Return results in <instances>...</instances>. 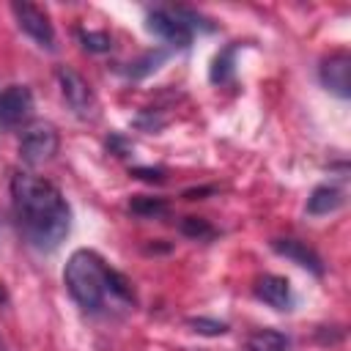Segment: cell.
Instances as JSON below:
<instances>
[{
  "instance_id": "277c9868",
  "label": "cell",
  "mask_w": 351,
  "mask_h": 351,
  "mask_svg": "<svg viewBox=\"0 0 351 351\" xmlns=\"http://www.w3.org/2000/svg\"><path fill=\"white\" fill-rule=\"evenodd\" d=\"M11 14L16 19V27L36 47H41L47 52L55 49V27H52V22H49V16H47L44 8L33 5V3H25V0H16V3H11Z\"/></svg>"
},
{
  "instance_id": "ba28073f",
  "label": "cell",
  "mask_w": 351,
  "mask_h": 351,
  "mask_svg": "<svg viewBox=\"0 0 351 351\" xmlns=\"http://www.w3.org/2000/svg\"><path fill=\"white\" fill-rule=\"evenodd\" d=\"M318 77L326 90H332L340 99H348L351 96V55L346 49L329 52L318 66Z\"/></svg>"
},
{
  "instance_id": "ffe728a7",
  "label": "cell",
  "mask_w": 351,
  "mask_h": 351,
  "mask_svg": "<svg viewBox=\"0 0 351 351\" xmlns=\"http://www.w3.org/2000/svg\"><path fill=\"white\" fill-rule=\"evenodd\" d=\"M129 173L145 184H162L165 181V167H132Z\"/></svg>"
},
{
  "instance_id": "9a60e30c",
  "label": "cell",
  "mask_w": 351,
  "mask_h": 351,
  "mask_svg": "<svg viewBox=\"0 0 351 351\" xmlns=\"http://www.w3.org/2000/svg\"><path fill=\"white\" fill-rule=\"evenodd\" d=\"M129 211L134 217H143V219H162L170 214V206L165 197H151V195H134L129 200Z\"/></svg>"
},
{
  "instance_id": "ac0fdd59",
  "label": "cell",
  "mask_w": 351,
  "mask_h": 351,
  "mask_svg": "<svg viewBox=\"0 0 351 351\" xmlns=\"http://www.w3.org/2000/svg\"><path fill=\"white\" fill-rule=\"evenodd\" d=\"M186 326H189L195 335H203V337H219V335H225V332L230 329L225 321L206 318V315H192V318H186Z\"/></svg>"
},
{
  "instance_id": "603a6c76",
  "label": "cell",
  "mask_w": 351,
  "mask_h": 351,
  "mask_svg": "<svg viewBox=\"0 0 351 351\" xmlns=\"http://www.w3.org/2000/svg\"><path fill=\"white\" fill-rule=\"evenodd\" d=\"M0 351H5V343H3V337H0Z\"/></svg>"
},
{
  "instance_id": "5bb4252c",
  "label": "cell",
  "mask_w": 351,
  "mask_h": 351,
  "mask_svg": "<svg viewBox=\"0 0 351 351\" xmlns=\"http://www.w3.org/2000/svg\"><path fill=\"white\" fill-rule=\"evenodd\" d=\"M236 52H239V44L233 41V44H228L222 52H217V55H214L211 69H208V80H211L214 85H225V82H230V80H233V74H236V66H233Z\"/></svg>"
},
{
  "instance_id": "52a82bcc",
  "label": "cell",
  "mask_w": 351,
  "mask_h": 351,
  "mask_svg": "<svg viewBox=\"0 0 351 351\" xmlns=\"http://www.w3.org/2000/svg\"><path fill=\"white\" fill-rule=\"evenodd\" d=\"M33 115V93L27 85H8L0 90V129L11 132Z\"/></svg>"
},
{
  "instance_id": "9c48e42d",
  "label": "cell",
  "mask_w": 351,
  "mask_h": 351,
  "mask_svg": "<svg viewBox=\"0 0 351 351\" xmlns=\"http://www.w3.org/2000/svg\"><path fill=\"white\" fill-rule=\"evenodd\" d=\"M271 250H274L277 255L288 258L291 263L307 269V271L315 274V277L324 274V261H321V255H318L313 247H307L304 241H299V239H291V236H285V239H271Z\"/></svg>"
},
{
  "instance_id": "7a4b0ae2",
  "label": "cell",
  "mask_w": 351,
  "mask_h": 351,
  "mask_svg": "<svg viewBox=\"0 0 351 351\" xmlns=\"http://www.w3.org/2000/svg\"><path fill=\"white\" fill-rule=\"evenodd\" d=\"M63 285L69 296L77 302L82 313H101L107 299H118L126 304H134L132 282L104 263V258L93 250H74L63 269Z\"/></svg>"
},
{
  "instance_id": "7402d4cb",
  "label": "cell",
  "mask_w": 351,
  "mask_h": 351,
  "mask_svg": "<svg viewBox=\"0 0 351 351\" xmlns=\"http://www.w3.org/2000/svg\"><path fill=\"white\" fill-rule=\"evenodd\" d=\"M8 302V293H5V288H3V282H0V307Z\"/></svg>"
},
{
  "instance_id": "e0dca14e",
  "label": "cell",
  "mask_w": 351,
  "mask_h": 351,
  "mask_svg": "<svg viewBox=\"0 0 351 351\" xmlns=\"http://www.w3.org/2000/svg\"><path fill=\"white\" fill-rule=\"evenodd\" d=\"M178 228H181V233H184L186 239H192V241H211V239L217 236V228H214L208 219H203V217H184Z\"/></svg>"
},
{
  "instance_id": "3957f363",
  "label": "cell",
  "mask_w": 351,
  "mask_h": 351,
  "mask_svg": "<svg viewBox=\"0 0 351 351\" xmlns=\"http://www.w3.org/2000/svg\"><path fill=\"white\" fill-rule=\"evenodd\" d=\"M55 77H58V85H60V96L63 101L69 104V110L82 118V121H90L96 118V96L88 85V80L71 69V66H58L55 69Z\"/></svg>"
},
{
  "instance_id": "44dd1931",
  "label": "cell",
  "mask_w": 351,
  "mask_h": 351,
  "mask_svg": "<svg viewBox=\"0 0 351 351\" xmlns=\"http://www.w3.org/2000/svg\"><path fill=\"white\" fill-rule=\"evenodd\" d=\"M107 148H110L115 156H126V154L132 151V143L123 140L121 134H110V137H107Z\"/></svg>"
},
{
  "instance_id": "2e32d148",
  "label": "cell",
  "mask_w": 351,
  "mask_h": 351,
  "mask_svg": "<svg viewBox=\"0 0 351 351\" xmlns=\"http://www.w3.org/2000/svg\"><path fill=\"white\" fill-rule=\"evenodd\" d=\"M77 38L82 44V49L93 52V55H101V52H110L112 49V38L107 30H88V27H77Z\"/></svg>"
},
{
  "instance_id": "8fae6325",
  "label": "cell",
  "mask_w": 351,
  "mask_h": 351,
  "mask_svg": "<svg viewBox=\"0 0 351 351\" xmlns=\"http://www.w3.org/2000/svg\"><path fill=\"white\" fill-rule=\"evenodd\" d=\"M343 203H346V195H343L340 186H335V184H321V186H315V189L310 192L304 211H307L310 217H326V214L337 211Z\"/></svg>"
},
{
  "instance_id": "6da1fadb",
  "label": "cell",
  "mask_w": 351,
  "mask_h": 351,
  "mask_svg": "<svg viewBox=\"0 0 351 351\" xmlns=\"http://www.w3.org/2000/svg\"><path fill=\"white\" fill-rule=\"evenodd\" d=\"M11 203L19 233L38 252H52L71 230V208L63 192L33 173H14Z\"/></svg>"
},
{
  "instance_id": "5b68a950",
  "label": "cell",
  "mask_w": 351,
  "mask_h": 351,
  "mask_svg": "<svg viewBox=\"0 0 351 351\" xmlns=\"http://www.w3.org/2000/svg\"><path fill=\"white\" fill-rule=\"evenodd\" d=\"M145 27L156 38H162L173 49H186L192 44V30L181 22V16L173 11V5H156L145 11Z\"/></svg>"
},
{
  "instance_id": "d6986e66",
  "label": "cell",
  "mask_w": 351,
  "mask_h": 351,
  "mask_svg": "<svg viewBox=\"0 0 351 351\" xmlns=\"http://www.w3.org/2000/svg\"><path fill=\"white\" fill-rule=\"evenodd\" d=\"M140 129H145V132H159L162 126H165V118L162 115H156L154 110H143L140 115H137V121H134Z\"/></svg>"
},
{
  "instance_id": "30bf717a",
  "label": "cell",
  "mask_w": 351,
  "mask_h": 351,
  "mask_svg": "<svg viewBox=\"0 0 351 351\" xmlns=\"http://www.w3.org/2000/svg\"><path fill=\"white\" fill-rule=\"evenodd\" d=\"M255 296L261 302H266L269 307L280 310V313H288L293 307V291H291V282L280 274H261L252 285Z\"/></svg>"
},
{
  "instance_id": "4fadbf2b",
  "label": "cell",
  "mask_w": 351,
  "mask_h": 351,
  "mask_svg": "<svg viewBox=\"0 0 351 351\" xmlns=\"http://www.w3.org/2000/svg\"><path fill=\"white\" fill-rule=\"evenodd\" d=\"M247 351H291V337L280 329H255L247 337Z\"/></svg>"
},
{
  "instance_id": "7c38bea8",
  "label": "cell",
  "mask_w": 351,
  "mask_h": 351,
  "mask_svg": "<svg viewBox=\"0 0 351 351\" xmlns=\"http://www.w3.org/2000/svg\"><path fill=\"white\" fill-rule=\"evenodd\" d=\"M165 60H167V49H148V52H143L140 58L129 60V63L121 69V74L129 77V80H143V77H148L151 71H156Z\"/></svg>"
},
{
  "instance_id": "8992f818",
  "label": "cell",
  "mask_w": 351,
  "mask_h": 351,
  "mask_svg": "<svg viewBox=\"0 0 351 351\" xmlns=\"http://www.w3.org/2000/svg\"><path fill=\"white\" fill-rule=\"evenodd\" d=\"M58 145H60V137H58V129L52 123H33L22 140H19V159L30 167H38V165H47L55 154H58Z\"/></svg>"
}]
</instances>
